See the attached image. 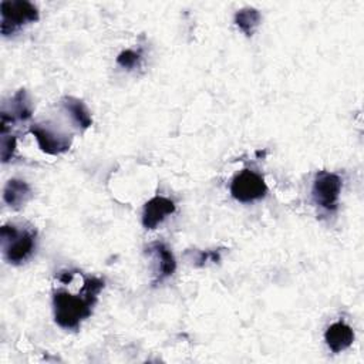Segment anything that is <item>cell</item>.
<instances>
[{"label":"cell","instance_id":"6da1fadb","mask_svg":"<svg viewBox=\"0 0 364 364\" xmlns=\"http://www.w3.org/2000/svg\"><path fill=\"white\" fill-rule=\"evenodd\" d=\"M104 289V280L85 276L82 287L77 294L67 290H57L53 296L54 320L67 330H77L82 320L91 316L98 293Z\"/></svg>","mask_w":364,"mask_h":364},{"label":"cell","instance_id":"7a4b0ae2","mask_svg":"<svg viewBox=\"0 0 364 364\" xmlns=\"http://www.w3.org/2000/svg\"><path fill=\"white\" fill-rule=\"evenodd\" d=\"M3 255L9 263L20 264L28 259L36 245V230L17 229L14 225H3L0 229Z\"/></svg>","mask_w":364,"mask_h":364},{"label":"cell","instance_id":"3957f363","mask_svg":"<svg viewBox=\"0 0 364 364\" xmlns=\"http://www.w3.org/2000/svg\"><path fill=\"white\" fill-rule=\"evenodd\" d=\"M0 31L3 36H11L24 24L38 20L37 7L27 0H4L0 3Z\"/></svg>","mask_w":364,"mask_h":364},{"label":"cell","instance_id":"277c9868","mask_svg":"<svg viewBox=\"0 0 364 364\" xmlns=\"http://www.w3.org/2000/svg\"><path fill=\"white\" fill-rule=\"evenodd\" d=\"M230 193L236 200L250 203L264 198L267 186L260 173L252 169H243L233 178L230 183Z\"/></svg>","mask_w":364,"mask_h":364},{"label":"cell","instance_id":"5b68a950","mask_svg":"<svg viewBox=\"0 0 364 364\" xmlns=\"http://www.w3.org/2000/svg\"><path fill=\"white\" fill-rule=\"evenodd\" d=\"M341 186H343V181L337 173L328 172V171L317 172L313 182V189H311L316 205H318L320 208L328 212L336 210L338 205Z\"/></svg>","mask_w":364,"mask_h":364},{"label":"cell","instance_id":"8992f818","mask_svg":"<svg viewBox=\"0 0 364 364\" xmlns=\"http://www.w3.org/2000/svg\"><path fill=\"white\" fill-rule=\"evenodd\" d=\"M30 132L34 135L40 149L50 155H58L70 149L71 138L68 135L55 132L54 129L48 128L47 125L33 124L30 127Z\"/></svg>","mask_w":364,"mask_h":364},{"label":"cell","instance_id":"52a82bcc","mask_svg":"<svg viewBox=\"0 0 364 364\" xmlns=\"http://www.w3.org/2000/svg\"><path fill=\"white\" fill-rule=\"evenodd\" d=\"M175 212V203L164 196L149 199L142 210V225L146 229H155L164 219Z\"/></svg>","mask_w":364,"mask_h":364},{"label":"cell","instance_id":"ba28073f","mask_svg":"<svg viewBox=\"0 0 364 364\" xmlns=\"http://www.w3.org/2000/svg\"><path fill=\"white\" fill-rule=\"evenodd\" d=\"M146 253L152 255L156 260V279L155 283L162 282L164 279H166L168 276H171L175 269H176V262L175 257L172 255V252L169 250V247L162 243V242H152L148 247H146Z\"/></svg>","mask_w":364,"mask_h":364},{"label":"cell","instance_id":"9c48e42d","mask_svg":"<svg viewBox=\"0 0 364 364\" xmlns=\"http://www.w3.org/2000/svg\"><path fill=\"white\" fill-rule=\"evenodd\" d=\"M324 340L333 353H341L353 344L354 331L344 321H336L326 330Z\"/></svg>","mask_w":364,"mask_h":364},{"label":"cell","instance_id":"30bf717a","mask_svg":"<svg viewBox=\"0 0 364 364\" xmlns=\"http://www.w3.org/2000/svg\"><path fill=\"white\" fill-rule=\"evenodd\" d=\"M31 196V188L30 185L23 181L13 178L7 181L3 189V200L6 205H9L11 209H20L26 205V202Z\"/></svg>","mask_w":364,"mask_h":364},{"label":"cell","instance_id":"8fae6325","mask_svg":"<svg viewBox=\"0 0 364 364\" xmlns=\"http://www.w3.org/2000/svg\"><path fill=\"white\" fill-rule=\"evenodd\" d=\"M61 104L78 128L87 129L92 124L91 114L81 100L75 97H64L61 100Z\"/></svg>","mask_w":364,"mask_h":364},{"label":"cell","instance_id":"7c38bea8","mask_svg":"<svg viewBox=\"0 0 364 364\" xmlns=\"http://www.w3.org/2000/svg\"><path fill=\"white\" fill-rule=\"evenodd\" d=\"M3 112H6L13 124L16 121H27L31 114H33V108H31V104H30V100H28V95H27V91L20 88L11 98V105H10V111H6L3 109Z\"/></svg>","mask_w":364,"mask_h":364},{"label":"cell","instance_id":"4fadbf2b","mask_svg":"<svg viewBox=\"0 0 364 364\" xmlns=\"http://www.w3.org/2000/svg\"><path fill=\"white\" fill-rule=\"evenodd\" d=\"M260 13L253 7H245L235 14L236 26L246 34L252 36L260 23Z\"/></svg>","mask_w":364,"mask_h":364},{"label":"cell","instance_id":"5bb4252c","mask_svg":"<svg viewBox=\"0 0 364 364\" xmlns=\"http://www.w3.org/2000/svg\"><path fill=\"white\" fill-rule=\"evenodd\" d=\"M16 145H17V139L14 135H9V134H1V149H0V155H1V161L3 162H9L16 152Z\"/></svg>","mask_w":364,"mask_h":364},{"label":"cell","instance_id":"9a60e30c","mask_svg":"<svg viewBox=\"0 0 364 364\" xmlns=\"http://www.w3.org/2000/svg\"><path fill=\"white\" fill-rule=\"evenodd\" d=\"M139 60H141V54L138 51H134V50H124L117 57L118 65H121L122 68H127V70L134 68L139 63Z\"/></svg>","mask_w":364,"mask_h":364},{"label":"cell","instance_id":"2e32d148","mask_svg":"<svg viewBox=\"0 0 364 364\" xmlns=\"http://www.w3.org/2000/svg\"><path fill=\"white\" fill-rule=\"evenodd\" d=\"M219 262L220 260V249L219 250H210V252H198V255L193 257V262L196 266H203L206 262Z\"/></svg>","mask_w":364,"mask_h":364}]
</instances>
